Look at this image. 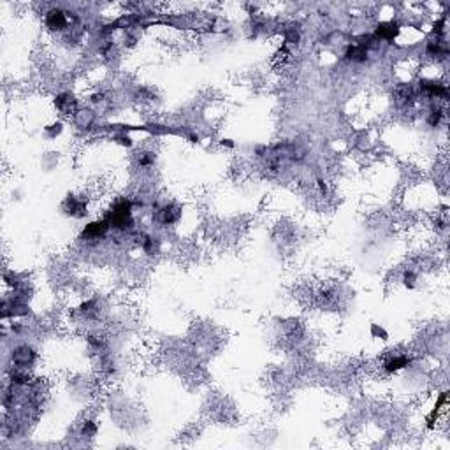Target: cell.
Segmentation results:
<instances>
[{
	"instance_id": "cell-1",
	"label": "cell",
	"mask_w": 450,
	"mask_h": 450,
	"mask_svg": "<svg viewBox=\"0 0 450 450\" xmlns=\"http://www.w3.org/2000/svg\"><path fill=\"white\" fill-rule=\"evenodd\" d=\"M107 221L113 229L116 231H127L134 225V218H132V204L130 200L123 199L118 200L115 206L111 207V211L107 213Z\"/></svg>"
},
{
	"instance_id": "cell-2",
	"label": "cell",
	"mask_w": 450,
	"mask_h": 450,
	"mask_svg": "<svg viewBox=\"0 0 450 450\" xmlns=\"http://www.w3.org/2000/svg\"><path fill=\"white\" fill-rule=\"evenodd\" d=\"M109 229H111V225H109L107 218H102V220L90 221V223L84 227L83 236L84 238H88V239H100V238H104V236L107 234Z\"/></svg>"
},
{
	"instance_id": "cell-3",
	"label": "cell",
	"mask_w": 450,
	"mask_h": 450,
	"mask_svg": "<svg viewBox=\"0 0 450 450\" xmlns=\"http://www.w3.org/2000/svg\"><path fill=\"white\" fill-rule=\"evenodd\" d=\"M63 209H65L67 214L74 218H81L86 214V202L83 199H77L74 195H69L63 202Z\"/></svg>"
},
{
	"instance_id": "cell-4",
	"label": "cell",
	"mask_w": 450,
	"mask_h": 450,
	"mask_svg": "<svg viewBox=\"0 0 450 450\" xmlns=\"http://www.w3.org/2000/svg\"><path fill=\"white\" fill-rule=\"evenodd\" d=\"M46 27L51 28V30H62V28L67 27V16L63 11L60 9H51L48 14H46Z\"/></svg>"
},
{
	"instance_id": "cell-5",
	"label": "cell",
	"mask_w": 450,
	"mask_h": 450,
	"mask_svg": "<svg viewBox=\"0 0 450 450\" xmlns=\"http://www.w3.org/2000/svg\"><path fill=\"white\" fill-rule=\"evenodd\" d=\"M408 364H410V359H408L406 355H396V357L387 359V361L383 362V368H385L387 373H396V371H399V369L406 368Z\"/></svg>"
},
{
	"instance_id": "cell-6",
	"label": "cell",
	"mask_w": 450,
	"mask_h": 450,
	"mask_svg": "<svg viewBox=\"0 0 450 450\" xmlns=\"http://www.w3.org/2000/svg\"><path fill=\"white\" fill-rule=\"evenodd\" d=\"M345 58L352 60V62H364V60H368V49H366V46L361 44L348 46L347 51H345Z\"/></svg>"
},
{
	"instance_id": "cell-7",
	"label": "cell",
	"mask_w": 450,
	"mask_h": 450,
	"mask_svg": "<svg viewBox=\"0 0 450 450\" xmlns=\"http://www.w3.org/2000/svg\"><path fill=\"white\" fill-rule=\"evenodd\" d=\"M399 34V25L397 23H382L378 25V28H376V35H378L380 39H385V41H392L396 35Z\"/></svg>"
},
{
	"instance_id": "cell-8",
	"label": "cell",
	"mask_w": 450,
	"mask_h": 450,
	"mask_svg": "<svg viewBox=\"0 0 450 450\" xmlns=\"http://www.w3.org/2000/svg\"><path fill=\"white\" fill-rule=\"evenodd\" d=\"M13 359H14L16 364L27 366L35 359V354H34V350H30L28 347H21V348H18V350L13 352Z\"/></svg>"
},
{
	"instance_id": "cell-9",
	"label": "cell",
	"mask_w": 450,
	"mask_h": 450,
	"mask_svg": "<svg viewBox=\"0 0 450 450\" xmlns=\"http://www.w3.org/2000/svg\"><path fill=\"white\" fill-rule=\"evenodd\" d=\"M162 213V223H165V225H171V223H174V221H178L179 220V207H176L174 204H169V206H165L164 209L160 211Z\"/></svg>"
},
{
	"instance_id": "cell-10",
	"label": "cell",
	"mask_w": 450,
	"mask_h": 450,
	"mask_svg": "<svg viewBox=\"0 0 450 450\" xmlns=\"http://www.w3.org/2000/svg\"><path fill=\"white\" fill-rule=\"evenodd\" d=\"M441 116H443V113L439 111V109H432L431 113H429V118H427V122H429V125L431 127H436L439 123V120H441Z\"/></svg>"
},
{
	"instance_id": "cell-11",
	"label": "cell",
	"mask_w": 450,
	"mask_h": 450,
	"mask_svg": "<svg viewBox=\"0 0 450 450\" xmlns=\"http://www.w3.org/2000/svg\"><path fill=\"white\" fill-rule=\"evenodd\" d=\"M403 281H404V285H406L408 288H413V283H415V274L411 273V271H408V273H404Z\"/></svg>"
},
{
	"instance_id": "cell-12",
	"label": "cell",
	"mask_w": 450,
	"mask_h": 450,
	"mask_svg": "<svg viewBox=\"0 0 450 450\" xmlns=\"http://www.w3.org/2000/svg\"><path fill=\"white\" fill-rule=\"evenodd\" d=\"M95 431H97V425H95L93 422H91V420L84 422V425H83V434H93Z\"/></svg>"
},
{
	"instance_id": "cell-13",
	"label": "cell",
	"mask_w": 450,
	"mask_h": 450,
	"mask_svg": "<svg viewBox=\"0 0 450 450\" xmlns=\"http://www.w3.org/2000/svg\"><path fill=\"white\" fill-rule=\"evenodd\" d=\"M153 160H155V155H151V153H141V157H139L141 165H150Z\"/></svg>"
},
{
	"instance_id": "cell-14",
	"label": "cell",
	"mask_w": 450,
	"mask_h": 450,
	"mask_svg": "<svg viewBox=\"0 0 450 450\" xmlns=\"http://www.w3.org/2000/svg\"><path fill=\"white\" fill-rule=\"evenodd\" d=\"M371 332L375 334V336H382V340H387V332L383 329H378V325H376V323H373V325H371Z\"/></svg>"
},
{
	"instance_id": "cell-15",
	"label": "cell",
	"mask_w": 450,
	"mask_h": 450,
	"mask_svg": "<svg viewBox=\"0 0 450 450\" xmlns=\"http://www.w3.org/2000/svg\"><path fill=\"white\" fill-rule=\"evenodd\" d=\"M143 248H144V252H146V253H150L151 248H153V239H151V238H144Z\"/></svg>"
},
{
	"instance_id": "cell-16",
	"label": "cell",
	"mask_w": 450,
	"mask_h": 450,
	"mask_svg": "<svg viewBox=\"0 0 450 450\" xmlns=\"http://www.w3.org/2000/svg\"><path fill=\"white\" fill-rule=\"evenodd\" d=\"M318 186H320V192L323 193V195H325L327 193V186H325V181H323V179H320L318 178Z\"/></svg>"
}]
</instances>
